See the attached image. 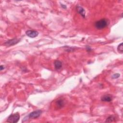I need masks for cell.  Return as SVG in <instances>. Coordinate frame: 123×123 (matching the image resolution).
Here are the masks:
<instances>
[{
    "label": "cell",
    "instance_id": "6da1fadb",
    "mask_svg": "<svg viewBox=\"0 0 123 123\" xmlns=\"http://www.w3.org/2000/svg\"><path fill=\"white\" fill-rule=\"evenodd\" d=\"M110 22L108 19L103 18L96 21L94 24V26L96 29L101 30L106 28L109 26Z\"/></svg>",
    "mask_w": 123,
    "mask_h": 123
},
{
    "label": "cell",
    "instance_id": "7a4b0ae2",
    "mask_svg": "<svg viewBox=\"0 0 123 123\" xmlns=\"http://www.w3.org/2000/svg\"><path fill=\"white\" fill-rule=\"evenodd\" d=\"M20 118V115L17 113L10 115L8 118L6 122L10 123H16L19 120Z\"/></svg>",
    "mask_w": 123,
    "mask_h": 123
},
{
    "label": "cell",
    "instance_id": "3957f363",
    "mask_svg": "<svg viewBox=\"0 0 123 123\" xmlns=\"http://www.w3.org/2000/svg\"><path fill=\"white\" fill-rule=\"evenodd\" d=\"M42 112L41 110H37L30 113L27 116L29 119H36L39 118L41 115Z\"/></svg>",
    "mask_w": 123,
    "mask_h": 123
},
{
    "label": "cell",
    "instance_id": "277c9868",
    "mask_svg": "<svg viewBox=\"0 0 123 123\" xmlns=\"http://www.w3.org/2000/svg\"><path fill=\"white\" fill-rule=\"evenodd\" d=\"M20 40H21L19 39L14 38L13 39L7 41H6L4 43V45L7 46H8V47L14 46V45L18 43L20 41Z\"/></svg>",
    "mask_w": 123,
    "mask_h": 123
},
{
    "label": "cell",
    "instance_id": "5b68a950",
    "mask_svg": "<svg viewBox=\"0 0 123 123\" xmlns=\"http://www.w3.org/2000/svg\"><path fill=\"white\" fill-rule=\"evenodd\" d=\"M26 34L29 38H34L39 35V32L36 30H29L26 32Z\"/></svg>",
    "mask_w": 123,
    "mask_h": 123
},
{
    "label": "cell",
    "instance_id": "8992f818",
    "mask_svg": "<svg viewBox=\"0 0 123 123\" xmlns=\"http://www.w3.org/2000/svg\"><path fill=\"white\" fill-rule=\"evenodd\" d=\"M113 100V97L110 94H106L101 97V101L104 102H111Z\"/></svg>",
    "mask_w": 123,
    "mask_h": 123
},
{
    "label": "cell",
    "instance_id": "52a82bcc",
    "mask_svg": "<svg viewBox=\"0 0 123 123\" xmlns=\"http://www.w3.org/2000/svg\"><path fill=\"white\" fill-rule=\"evenodd\" d=\"M77 11L78 13L81 16L84 18H86V12H85V9L81 6L79 5H78L77 6Z\"/></svg>",
    "mask_w": 123,
    "mask_h": 123
},
{
    "label": "cell",
    "instance_id": "ba28073f",
    "mask_svg": "<svg viewBox=\"0 0 123 123\" xmlns=\"http://www.w3.org/2000/svg\"><path fill=\"white\" fill-rule=\"evenodd\" d=\"M55 105H56V108L58 109H60L63 108L64 107L65 103V102L63 100L59 99L56 102Z\"/></svg>",
    "mask_w": 123,
    "mask_h": 123
},
{
    "label": "cell",
    "instance_id": "9c48e42d",
    "mask_svg": "<svg viewBox=\"0 0 123 123\" xmlns=\"http://www.w3.org/2000/svg\"><path fill=\"white\" fill-rule=\"evenodd\" d=\"M54 65L55 69L59 70L62 67L63 64L62 62L59 60H55L54 62Z\"/></svg>",
    "mask_w": 123,
    "mask_h": 123
},
{
    "label": "cell",
    "instance_id": "30bf717a",
    "mask_svg": "<svg viewBox=\"0 0 123 123\" xmlns=\"http://www.w3.org/2000/svg\"><path fill=\"white\" fill-rule=\"evenodd\" d=\"M116 119H117L116 116L115 115H111L107 118L105 122H108V123L113 122L115 121Z\"/></svg>",
    "mask_w": 123,
    "mask_h": 123
},
{
    "label": "cell",
    "instance_id": "8fae6325",
    "mask_svg": "<svg viewBox=\"0 0 123 123\" xmlns=\"http://www.w3.org/2000/svg\"><path fill=\"white\" fill-rule=\"evenodd\" d=\"M117 51L119 53L122 54L123 53V43H121L117 47Z\"/></svg>",
    "mask_w": 123,
    "mask_h": 123
},
{
    "label": "cell",
    "instance_id": "7c38bea8",
    "mask_svg": "<svg viewBox=\"0 0 123 123\" xmlns=\"http://www.w3.org/2000/svg\"><path fill=\"white\" fill-rule=\"evenodd\" d=\"M66 48V51H67L68 52H73L74 50H75V48H73V47H69V46H66L64 47Z\"/></svg>",
    "mask_w": 123,
    "mask_h": 123
},
{
    "label": "cell",
    "instance_id": "4fadbf2b",
    "mask_svg": "<svg viewBox=\"0 0 123 123\" xmlns=\"http://www.w3.org/2000/svg\"><path fill=\"white\" fill-rule=\"evenodd\" d=\"M120 76V75L118 73H116V74H114L112 77V78L113 79H117L118 78H119Z\"/></svg>",
    "mask_w": 123,
    "mask_h": 123
},
{
    "label": "cell",
    "instance_id": "5bb4252c",
    "mask_svg": "<svg viewBox=\"0 0 123 123\" xmlns=\"http://www.w3.org/2000/svg\"><path fill=\"white\" fill-rule=\"evenodd\" d=\"M86 50H87V51L88 52L90 53V52L92 51V49H91V48L90 46H87V47H86Z\"/></svg>",
    "mask_w": 123,
    "mask_h": 123
},
{
    "label": "cell",
    "instance_id": "9a60e30c",
    "mask_svg": "<svg viewBox=\"0 0 123 123\" xmlns=\"http://www.w3.org/2000/svg\"><path fill=\"white\" fill-rule=\"evenodd\" d=\"M5 68V67L3 66V65H2V66H1V67H0V69H1V71H2V70H3Z\"/></svg>",
    "mask_w": 123,
    "mask_h": 123
},
{
    "label": "cell",
    "instance_id": "2e32d148",
    "mask_svg": "<svg viewBox=\"0 0 123 123\" xmlns=\"http://www.w3.org/2000/svg\"><path fill=\"white\" fill-rule=\"evenodd\" d=\"M61 6H62V7H63V8H64V9H66V6L65 5H64V4H61Z\"/></svg>",
    "mask_w": 123,
    "mask_h": 123
}]
</instances>
